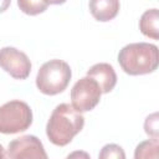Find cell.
Segmentation results:
<instances>
[{"label":"cell","instance_id":"obj_8","mask_svg":"<svg viewBox=\"0 0 159 159\" xmlns=\"http://www.w3.org/2000/svg\"><path fill=\"white\" fill-rule=\"evenodd\" d=\"M87 76L93 78L98 83L102 93L111 92L117 83V75L114 72L113 66L109 63H106V62L93 65L88 70Z\"/></svg>","mask_w":159,"mask_h":159},{"label":"cell","instance_id":"obj_7","mask_svg":"<svg viewBox=\"0 0 159 159\" xmlns=\"http://www.w3.org/2000/svg\"><path fill=\"white\" fill-rule=\"evenodd\" d=\"M6 157L11 159H46L47 154L37 137L22 135L9 143Z\"/></svg>","mask_w":159,"mask_h":159},{"label":"cell","instance_id":"obj_17","mask_svg":"<svg viewBox=\"0 0 159 159\" xmlns=\"http://www.w3.org/2000/svg\"><path fill=\"white\" fill-rule=\"evenodd\" d=\"M6 157V154L4 153V148H2V145L0 144V158H5Z\"/></svg>","mask_w":159,"mask_h":159},{"label":"cell","instance_id":"obj_13","mask_svg":"<svg viewBox=\"0 0 159 159\" xmlns=\"http://www.w3.org/2000/svg\"><path fill=\"white\" fill-rule=\"evenodd\" d=\"M99 158L101 159H109V158H120L124 159L125 154L123 152V149L117 145V144H107L102 148L101 153H99Z\"/></svg>","mask_w":159,"mask_h":159},{"label":"cell","instance_id":"obj_11","mask_svg":"<svg viewBox=\"0 0 159 159\" xmlns=\"http://www.w3.org/2000/svg\"><path fill=\"white\" fill-rule=\"evenodd\" d=\"M158 149H159L158 138H152L150 140L142 142L140 144L137 145L134 157L137 159H139V158H158Z\"/></svg>","mask_w":159,"mask_h":159},{"label":"cell","instance_id":"obj_14","mask_svg":"<svg viewBox=\"0 0 159 159\" xmlns=\"http://www.w3.org/2000/svg\"><path fill=\"white\" fill-rule=\"evenodd\" d=\"M144 129L148 135L152 138H158V114L153 113L149 117H147L144 123Z\"/></svg>","mask_w":159,"mask_h":159},{"label":"cell","instance_id":"obj_5","mask_svg":"<svg viewBox=\"0 0 159 159\" xmlns=\"http://www.w3.org/2000/svg\"><path fill=\"white\" fill-rule=\"evenodd\" d=\"M101 94L102 91L98 83L93 78L86 76L78 80L71 89L72 106L78 112H88L98 104Z\"/></svg>","mask_w":159,"mask_h":159},{"label":"cell","instance_id":"obj_9","mask_svg":"<svg viewBox=\"0 0 159 159\" xmlns=\"http://www.w3.org/2000/svg\"><path fill=\"white\" fill-rule=\"evenodd\" d=\"M89 11L98 21H109L119 11V0H89Z\"/></svg>","mask_w":159,"mask_h":159},{"label":"cell","instance_id":"obj_15","mask_svg":"<svg viewBox=\"0 0 159 159\" xmlns=\"http://www.w3.org/2000/svg\"><path fill=\"white\" fill-rule=\"evenodd\" d=\"M11 0H0V12H4L10 6Z\"/></svg>","mask_w":159,"mask_h":159},{"label":"cell","instance_id":"obj_6","mask_svg":"<svg viewBox=\"0 0 159 159\" xmlns=\"http://www.w3.org/2000/svg\"><path fill=\"white\" fill-rule=\"evenodd\" d=\"M0 67L16 80H25L31 72L29 57L15 47H2L0 50Z\"/></svg>","mask_w":159,"mask_h":159},{"label":"cell","instance_id":"obj_3","mask_svg":"<svg viewBox=\"0 0 159 159\" xmlns=\"http://www.w3.org/2000/svg\"><path fill=\"white\" fill-rule=\"evenodd\" d=\"M71 68L62 60H50L45 62L36 76V86L43 94L53 96L61 93L71 81Z\"/></svg>","mask_w":159,"mask_h":159},{"label":"cell","instance_id":"obj_2","mask_svg":"<svg viewBox=\"0 0 159 159\" xmlns=\"http://www.w3.org/2000/svg\"><path fill=\"white\" fill-rule=\"evenodd\" d=\"M118 62L128 75L138 76L150 73L158 67V47L148 42L129 43L119 51Z\"/></svg>","mask_w":159,"mask_h":159},{"label":"cell","instance_id":"obj_10","mask_svg":"<svg viewBox=\"0 0 159 159\" xmlns=\"http://www.w3.org/2000/svg\"><path fill=\"white\" fill-rule=\"evenodd\" d=\"M158 21H159V14L157 9H150L147 10L140 20H139V29L142 31L143 35L158 40L159 39V34H158Z\"/></svg>","mask_w":159,"mask_h":159},{"label":"cell","instance_id":"obj_1","mask_svg":"<svg viewBox=\"0 0 159 159\" xmlns=\"http://www.w3.org/2000/svg\"><path fill=\"white\" fill-rule=\"evenodd\" d=\"M83 125L84 118L81 112L70 103H61L51 113L46 125V134L52 144L63 147L82 130Z\"/></svg>","mask_w":159,"mask_h":159},{"label":"cell","instance_id":"obj_4","mask_svg":"<svg viewBox=\"0 0 159 159\" xmlns=\"http://www.w3.org/2000/svg\"><path fill=\"white\" fill-rule=\"evenodd\" d=\"M31 123L32 111L26 102L15 99L0 107V133H20L26 130Z\"/></svg>","mask_w":159,"mask_h":159},{"label":"cell","instance_id":"obj_16","mask_svg":"<svg viewBox=\"0 0 159 159\" xmlns=\"http://www.w3.org/2000/svg\"><path fill=\"white\" fill-rule=\"evenodd\" d=\"M66 0H50V4H56V5H58V4H63Z\"/></svg>","mask_w":159,"mask_h":159},{"label":"cell","instance_id":"obj_12","mask_svg":"<svg viewBox=\"0 0 159 159\" xmlns=\"http://www.w3.org/2000/svg\"><path fill=\"white\" fill-rule=\"evenodd\" d=\"M20 10L27 15H37L43 12L50 5V0H17Z\"/></svg>","mask_w":159,"mask_h":159}]
</instances>
